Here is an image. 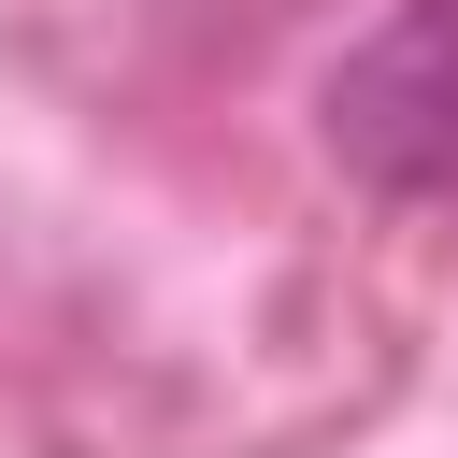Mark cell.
Listing matches in <instances>:
<instances>
[{"label":"cell","instance_id":"6da1fadb","mask_svg":"<svg viewBox=\"0 0 458 458\" xmlns=\"http://www.w3.org/2000/svg\"><path fill=\"white\" fill-rule=\"evenodd\" d=\"M329 157L386 200H458V0H415L329 72Z\"/></svg>","mask_w":458,"mask_h":458}]
</instances>
